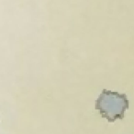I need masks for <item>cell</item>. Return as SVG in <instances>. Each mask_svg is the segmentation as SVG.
<instances>
[{
    "instance_id": "6da1fadb",
    "label": "cell",
    "mask_w": 134,
    "mask_h": 134,
    "mask_svg": "<svg viewBox=\"0 0 134 134\" xmlns=\"http://www.w3.org/2000/svg\"><path fill=\"white\" fill-rule=\"evenodd\" d=\"M129 108V99L125 94L103 89L96 101V109L98 110L102 118L109 122L122 119Z\"/></svg>"
}]
</instances>
